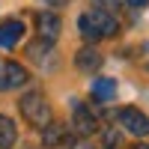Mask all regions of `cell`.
<instances>
[{
	"instance_id": "obj_1",
	"label": "cell",
	"mask_w": 149,
	"mask_h": 149,
	"mask_svg": "<svg viewBox=\"0 0 149 149\" xmlns=\"http://www.w3.org/2000/svg\"><path fill=\"white\" fill-rule=\"evenodd\" d=\"M18 107H21V116L30 122V125H39V128H45L48 122H51V107H48V102H45V95L42 93H27V95H21V102H18Z\"/></svg>"
},
{
	"instance_id": "obj_2",
	"label": "cell",
	"mask_w": 149,
	"mask_h": 149,
	"mask_svg": "<svg viewBox=\"0 0 149 149\" xmlns=\"http://www.w3.org/2000/svg\"><path fill=\"white\" fill-rule=\"evenodd\" d=\"M119 125L131 134H137V137H146L149 134V116L140 113L137 107H122L119 110Z\"/></svg>"
},
{
	"instance_id": "obj_3",
	"label": "cell",
	"mask_w": 149,
	"mask_h": 149,
	"mask_svg": "<svg viewBox=\"0 0 149 149\" xmlns=\"http://www.w3.org/2000/svg\"><path fill=\"white\" fill-rule=\"evenodd\" d=\"M27 81V69L18 63H0V93L18 90V86Z\"/></svg>"
},
{
	"instance_id": "obj_4",
	"label": "cell",
	"mask_w": 149,
	"mask_h": 149,
	"mask_svg": "<svg viewBox=\"0 0 149 149\" xmlns=\"http://www.w3.org/2000/svg\"><path fill=\"white\" fill-rule=\"evenodd\" d=\"M86 18H90V24H93V30H95L98 39H104V36H116V33H119V21H116V15H110V12L93 9Z\"/></svg>"
},
{
	"instance_id": "obj_5",
	"label": "cell",
	"mask_w": 149,
	"mask_h": 149,
	"mask_svg": "<svg viewBox=\"0 0 149 149\" xmlns=\"http://www.w3.org/2000/svg\"><path fill=\"white\" fill-rule=\"evenodd\" d=\"M72 110H74V119H72V125L78 128V134H93L95 128H98V119H95V113L86 104H81V102H72Z\"/></svg>"
},
{
	"instance_id": "obj_6",
	"label": "cell",
	"mask_w": 149,
	"mask_h": 149,
	"mask_svg": "<svg viewBox=\"0 0 149 149\" xmlns=\"http://www.w3.org/2000/svg\"><path fill=\"white\" fill-rule=\"evenodd\" d=\"M24 33V21L18 18H6L3 24H0V48H12Z\"/></svg>"
},
{
	"instance_id": "obj_7",
	"label": "cell",
	"mask_w": 149,
	"mask_h": 149,
	"mask_svg": "<svg viewBox=\"0 0 149 149\" xmlns=\"http://www.w3.org/2000/svg\"><path fill=\"white\" fill-rule=\"evenodd\" d=\"M39 36L45 42H57L60 36V18L54 12H39Z\"/></svg>"
},
{
	"instance_id": "obj_8",
	"label": "cell",
	"mask_w": 149,
	"mask_h": 149,
	"mask_svg": "<svg viewBox=\"0 0 149 149\" xmlns=\"http://www.w3.org/2000/svg\"><path fill=\"white\" fill-rule=\"evenodd\" d=\"M74 63H78L81 72H95L98 66H102V54H98L95 48H81L78 57H74Z\"/></svg>"
},
{
	"instance_id": "obj_9",
	"label": "cell",
	"mask_w": 149,
	"mask_h": 149,
	"mask_svg": "<svg viewBox=\"0 0 149 149\" xmlns=\"http://www.w3.org/2000/svg\"><path fill=\"white\" fill-rule=\"evenodd\" d=\"M18 140V128H15V122H12L9 116L0 113V149H12Z\"/></svg>"
},
{
	"instance_id": "obj_10",
	"label": "cell",
	"mask_w": 149,
	"mask_h": 149,
	"mask_svg": "<svg viewBox=\"0 0 149 149\" xmlns=\"http://www.w3.org/2000/svg\"><path fill=\"white\" fill-rule=\"evenodd\" d=\"M93 95L98 102H110V98L116 95V81L113 78H95L93 81Z\"/></svg>"
},
{
	"instance_id": "obj_11",
	"label": "cell",
	"mask_w": 149,
	"mask_h": 149,
	"mask_svg": "<svg viewBox=\"0 0 149 149\" xmlns=\"http://www.w3.org/2000/svg\"><path fill=\"white\" fill-rule=\"evenodd\" d=\"M63 137H66L63 125H45V146H57Z\"/></svg>"
},
{
	"instance_id": "obj_12",
	"label": "cell",
	"mask_w": 149,
	"mask_h": 149,
	"mask_svg": "<svg viewBox=\"0 0 149 149\" xmlns=\"http://www.w3.org/2000/svg\"><path fill=\"white\" fill-rule=\"evenodd\" d=\"M48 51H51V42H45V39H39V42H33L30 48H27V54L33 57V60H42Z\"/></svg>"
},
{
	"instance_id": "obj_13",
	"label": "cell",
	"mask_w": 149,
	"mask_h": 149,
	"mask_svg": "<svg viewBox=\"0 0 149 149\" xmlns=\"http://www.w3.org/2000/svg\"><path fill=\"white\" fill-rule=\"evenodd\" d=\"M78 27H81V36H84L86 42H95V39H98V36H95V30H93V24H90V18H86V15H81V18H78Z\"/></svg>"
},
{
	"instance_id": "obj_14",
	"label": "cell",
	"mask_w": 149,
	"mask_h": 149,
	"mask_svg": "<svg viewBox=\"0 0 149 149\" xmlns=\"http://www.w3.org/2000/svg\"><path fill=\"white\" fill-rule=\"evenodd\" d=\"M122 146V134L116 128H107L104 131V149H119Z\"/></svg>"
},
{
	"instance_id": "obj_15",
	"label": "cell",
	"mask_w": 149,
	"mask_h": 149,
	"mask_svg": "<svg viewBox=\"0 0 149 149\" xmlns=\"http://www.w3.org/2000/svg\"><path fill=\"white\" fill-rule=\"evenodd\" d=\"M93 6H98L102 12H110V15H116V9H119V0H93Z\"/></svg>"
},
{
	"instance_id": "obj_16",
	"label": "cell",
	"mask_w": 149,
	"mask_h": 149,
	"mask_svg": "<svg viewBox=\"0 0 149 149\" xmlns=\"http://www.w3.org/2000/svg\"><path fill=\"white\" fill-rule=\"evenodd\" d=\"M125 3H128V6H131V9H143V6H146V3H149V0H125Z\"/></svg>"
},
{
	"instance_id": "obj_17",
	"label": "cell",
	"mask_w": 149,
	"mask_h": 149,
	"mask_svg": "<svg viewBox=\"0 0 149 149\" xmlns=\"http://www.w3.org/2000/svg\"><path fill=\"white\" fill-rule=\"evenodd\" d=\"M72 149H90V143H84V140H78V143H72Z\"/></svg>"
},
{
	"instance_id": "obj_18",
	"label": "cell",
	"mask_w": 149,
	"mask_h": 149,
	"mask_svg": "<svg viewBox=\"0 0 149 149\" xmlns=\"http://www.w3.org/2000/svg\"><path fill=\"white\" fill-rule=\"evenodd\" d=\"M45 3H48V6H60V3H63V0H45Z\"/></svg>"
},
{
	"instance_id": "obj_19",
	"label": "cell",
	"mask_w": 149,
	"mask_h": 149,
	"mask_svg": "<svg viewBox=\"0 0 149 149\" xmlns=\"http://www.w3.org/2000/svg\"><path fill=\"white\" fill-rule=\"evenodd\" d=\"M134 149H149V146H146V143H137V146H134Z\"/></svg>"
}]
</instances>
